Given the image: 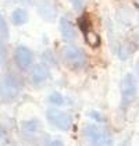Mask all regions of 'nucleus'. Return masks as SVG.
<instances>
[{
	"instance_id": "f03ea898",
	"label": "nucleus",
	"mask_w": 139,
	"mask_h": 146,
	"mask_svg": "<svg viewBox=\"0 0 139 146\" xmlns=\"http://www.w3.org/2000/svg\"><path fill=\"white\" fill-rule=\"evenodd\" d=\"M46 118L53 127H56L60 131H70L72 127L71 115L57 107H49L46 110Z\"/></svg>"
},
{
	"instance_id": "7ed1b4c3",
	"label": "nucleus",
	"mask_w": 139,
	"mask_h": 146,
	"mask_svg": "<svg viewBox=\"0 0 139 146\" xmlns=\"http://www.w3.org/2000/svg\"><path fill=\"white\" fill-rule=\"evenodd\" d=\"M63 54V60L66 63V66H68L70 68H74V70H79L85 66V61H86V57L83 54L79 47H75V46H66L61 52Z\"/></svg>"
},
{
	"instance_id": "6e6552de",
	"label": "nucleus",
	"mask_w": 139,
	"mask_h": 146,
	"mask_svg": "<svg viewBox=\"0 0 139 146\" xmlns=\"http://www.w3.org/2000/svg\"><path fill=\"white\" fill-rule=\"evenodd\" d=\"M49 77V72H47L46 67H43L42 64H35L32 67V71H31V79L35 85H40L43 84L45 81Z\"/></svg>"
},
{
	"instance_id": "20e7f679",
	"label": "nucleus",
	"mask_w": 139,
	"mask_h": 146,
	"mask_svg": "<svg viewBox=\"0 0 139 146\" xmlns=\"http://www.w3.org/2000/svg\"><path fill=\"white\" fill-rule=\"evenodd\" d=\"M120 92H121V102L124 106L131 104L136 98V81L132 74H125L120 82Z\"/></svg>"
},
{
	"instance_id": "1a4fd4ad",
	"label": "nucleus",
	"mask_w": 139,
	"mask_h": 146,
	"mask_svg": "<svg viewBox=\"0 0 139 146\" xmlns=\"http://www.w3.org/2000/svg\"><path fill=\"white\" fill-rule=\"evenodd\" d=\"M38 10H39V14H40L43 18L49 20V21L53 20V18L56 17V14H57V10H56V7L53 6L52 1H42V3L39 4Z\"/></svg>"
},
{
	"instance_id": "f3484780",
	"label": "nucleus",
	"mask_w": 139,
	"mask_h": 146,
	"mask_svg": "<svg viewBox=\"0 0 139 146\" xmlns=\"http://www.w3.org/2000/svg\"><path fill=\"white\" fill-rule=\"evenodd\" d=\"M4 60H6V52H4V47L0 45V66L4 63Z\"/></svg>"
},
{
	"instance_id": "423d86ee",
	"label": "nucleus",
	"mask_w": 139,
	"mask_h": 146,
	"mask_svg": "<svg viewBox=\"0 0 139 146\" xmlns=\"http://www.w3.org/2000/svg\"><path fill=\"white\" fill-rule=\"evenodd\" d=\"M14 61L21 70H26L34 63V53L26 46H17L14 50Z\"/></svg>"
},
{
	"instance_id": "2eb2a0df",
	"label": "nucleus",
	"mask_w": 139,
	"mask_h": 146,
	"mask_svg": "<svg viewBox=\"0 0 139 146\" xmlns=\"http://www.w3.org/2000/svg\"><path fill=\"white\" fill-rule=\"evenodd\" d=\"M88 117L93 118V120H95V121H97V123H104L103 115H102L100 113L95 111V110H91V111H88Z\"/></svg>"
},
{
	"instance_id": "6ab92c4d",
	"label": "nucleus",
	"mask_w": 139,
	"mask_h": 146,
	"mask_svg": "<svg viewBox=\"0 0 139 146\" xmlns=\"http://www.w3.org/2000/svg\"><path fill=\"white\" fill-rule=\"evenodd\" d=\"M1 136H3V129L0 128V138H1Z\"/></svg>"
},
{
	"instance_id": "0eeeda50",
	"label": "nucleus",
	"mask_w": 139,
	"mask_h": 146,
	"mask_svg": "<svg viewBox=\"0 0 139 146\" xmlns=\"http://www.w3.org/2000/svg\"><path fill=\"white\" fill-rule=\"evenodd\" d=\"M60 32L66 42H74L77 39V29L67 17L60 18Z\"/></svg>"
},
{
	"instance_id": "f8f14e48",
	"label": "nucleus",
	"mask_w": 139,
	"mask_h": 146,
	"mask_svg": "<svg viewBox=\"0 0 139 146\" xmlns=\"http://www.w3.org/2000/svg\"><path fill=\"white\" fill-rule=\"evenodd\" d=\"M10 38V31H9V25L6 23V20L3 18V15H0V42H6Z\"/></svg>"
},
{
	"instance_id": "f257e3e1",
	"label": "nucleus",
	"mask_w": 139,
	"mask_h": 146,
	"mask_svg": "<svg viewBox=\"0 0 139 146\" xmlns=\"http://www.w3.org/2000/svg\"><path fill=\"white\" fill-rule=\"evenodd\" d=\"M82 138L86 146H110L113 142L110 132L96 124H85L82 127Z\"/></svg>"
},
{
	"instance_id": "9d476101",
	"label": "nucleus",
	"mask_w": 139,
	"mask_h": 146,
	"mask_svg": "<svg viewBox=\"0 0 139 146\" xmlns=\"http://www.w3.org/2000/svg\"><path fill=\"white\" fill-rule=\"evenodd\" d=\"M28 11L23 9V7H18V9H15L14 11L11 13V23L14 25H17V27H20V25H24V24L28 23Z\"/></svg>"
},
{
	"instance_id": "ddd939ff",
	"label": "nucleus",
	"mask_w": 139,
	"mask_h": 146,
	"mask_svg": "<svg viewBox=\"0 0 139 146\" xmlns=\"http://www.w3.org/2000/svg\"><path fill=\"white\" fill-rule=\"evenodd\" d=\"M49 103L53 104L54 107H58V106H63L66 103V99H64V96L60 92H52L49 95Z\"/></svg>"
},
{
	"instance_id": "9b49d317",
	"label": "nucleus",
	"mask_w": 139,
	"mask_h": 146,
	"mask_svg": "<svg viewBox=\"0 0 139 146\" xmlns=\"http://www.w3.org/2000/svg\"><path fill=\"white\" fill-rule=\"evenodd\" d=\"M83 35H85L86 43H88L89 46H92V47H97V46L100 45V36L96 34L92 28H91V29H88V31H85Z\"/></svg>"
},
{
	"instance_id": "a211bd4d",
	"label": "nucleus",
	"mask_w": 139,
	"mask_h": 146,
	"mask_svg": "<svg viewBox=\"0 0 139 146\" xmlns=\"http://www.w3.org/2000/svg\"><path fill=\"white\" fill-rule=\"evenodd\" d=\"M47 146H64V143H63V141H60V139H54V141H52Z\"/></svg>"
},
{
	"instance_id": "dca6fc26",
	"label": "nucleus",
	"mask_w": 139,
	"mask_h": 146,
	"mask_svg": "<svg viewBox=\"0 0 139 146\" xmlns=\"http://www.w3.org/2000/svg\"><path fill=\"white\" fill-rule=\"evenodd\" d=\"M70 3H71V6L74 7V10H81L82 7H83V0H68Z\"/></svg>"
},
{
	"instance_id": "4468645a",
	"label": "nucleus",
	"mask_w": 139,
	"mask_h": 146,
	"mask_svg": "<svg viewBox=\"0 0 139 146\" xmlns=\"http://www.w3.org/2000/svg\"><path fill=\"white\" fill-rule=\"evenodd\" d=\"M39 125H40V123L38 120H29V121H24L23 128L28 132H35V131L39 129Z\"/></svg>"
},
{
	"instance_id": "39448f33",
	"label": "nucleus",
	"mask_w": 139,
	"mask_h": 146,
	"mask_svg": "<svg viewBox=\"0 0 139 146\" xmlns=\"http://www.w3.org/2000/svg\"><path fill=\"white\" fill-rule=\"evenodd\" d=\"M21 90V84L13 74L6 75L0 82V93L4 100H13L18 96Z\"/></svg>"
}]
</instances>
